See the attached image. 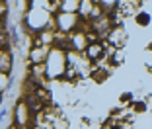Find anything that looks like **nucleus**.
<instances>
[{"label": "nucleus", "mask_w": 152, "mask_h": 129, "mask_svg": "<svg viewBox=\"0 0 152 129\" xmlns=\"http://www.w3.org/2000/svg\"><path fill=\"white\" fill-rule=\"evenodd\" d=\"M137 22H139L140 26H148V24H150V16L144 14V12H140L139 16H137Z\"/></svg>", "instance_id": "nucleus-3"}, {"label": "nucleus", "mask_w": 152, "mask_h": 129, "mask_svg": "<svg viewBox=\"0 0 152 129\" xmlns=\"http://www.w3.org/2000/svg\"><path fill=\"white\" fill-rule=\"evenodd\" d=\"M10 71H12V59H10L8 51H0V72L10 74Z\"/></svg>", "instance_id": "nucleus-1"}, {"label": "nucleus", "mask_w": 152, "mask_h": 129, "mask_svg": "<svg viewBox=\"0 0 152 129\" xmlns=\"http://www.w3.org/2000/svg\"><path fill=\"white\" fill-rule=\"evenodd\" d=\"M103 55V45L102 43H92L88 47V57L90 59H102Z\"/></svg>", "instance_id": "nucleus-2"}, {"label": "nucleus", "mask_w": 152, "mask_h": 129, "mask_svg": "<svg viewBox=\"0 0 152 129\" xmlns=\"http://www.w3.org/2000/svg\"><path fill=\"white\" fill-rule=\"evenodd\" d=\"M121 100H123V102H129V100H131V94H123V96H121Z\"/></svg>", "instance_id": "nucleus-5"}, {"label": "nucleus", "mask_w": 152, "mask_h": 129, "mask_svg": "<svg viewBox=\"0 0 152 129\" xmlns=\"http://www.w3.org/2000/svg\"><path fill=\"white\" fill-rule=\"evenodd\" d=\"M133 106H134V110H137V111H144V110H146V108H144V104H142V102H140V104H139V102H134Z\"/></svg>", "instance_id": "nucleus-4"}]
</instances>
